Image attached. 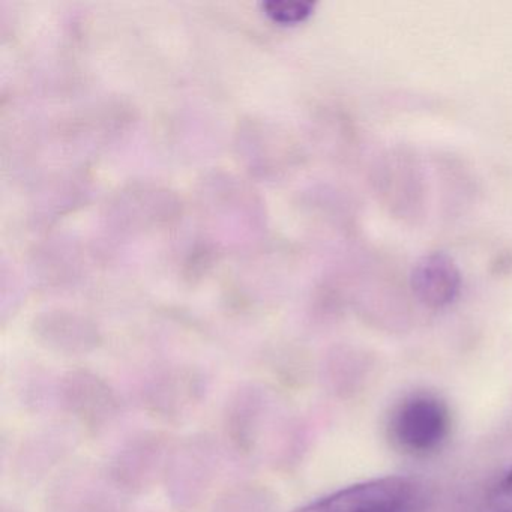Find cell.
I'll list each match as a JSON object with an SVG mask.
<instances>
[{
	"instance_id": "1",
	"label": "cell",
	"mask_w": 512,
	"mask_h": 512,
	"mask_svg": "<svg viewBox=\"0 0 512 512\" xmlns=\"http://www.w3.org/2000/svg\"><path fill=\"white\" fill-rule=\"evenodd\" d=\"M413 487L400 476H385L350 485L295 512H404Z\"/></svg>"
},
{
	"instance_id": "2",
	"label": "cell",
	"mask_w": 512,
	"mask_h": 512,
	"mask_svg": "<svg viewBox=\"0 0 512 512\" xmlns=\"http://www.w3.org/2000/svg\"><path fill=\"white\" fill-rule=\"evenodd\" d=\"M448 431V409L430 395H416L404 401L392 419L394 439L413 454H427L439 448Z\"/></svg>"
},
{
	"instance_id": "3",
	"label": "cell",
	"mask_w": 512,
	"mask_h": 512,
	"mask_svg": "<svg viewBox=\"0 0 512 512\" xmlns=\"http://www.w3.org/2000/svg\"><path fill=\"white\" fill-rule=\"evenodd\" d=\"M313 8L314 5L310 2H298V0H277L265 5L266 14L274 22L283 23V25L304 22L313 13Z\"/></svg>"
},
{
	"instance_id": "4",
	"label": "cell",
	"mask_w": 512,
	"mask_h": 512,
	"mask_svg": "<svg viewBox=\"0 0 512 512\" xmlns=\"http://www.w3.org/2000/svg\"><path fill=\"white\" fill-rule=\"evenodd\" d=\"M488 502L493 512H512V469L494 485Z\"/></svg>"
}]
</instances>
